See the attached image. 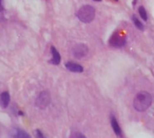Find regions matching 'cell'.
Masks as SVG:
<instances>
[{
	"label": "cell",
	"mask_w": 154,
	"mask_h": 138,
	"mask_svg": "<svg viewBox=\"0 0 154 138\" xmlns=\"http://www.w3.org/2000/svg\"><path fill=\"white\" fill-rule=\"evenodd\" d=\"M51 102V94L48 91H42L36 99V106L39 109H46Z\"/></svg>",
	"instance_id": "277c9868"
},
{
	"label": "cell",
	"mask_w": 154,
	"mask_h": 138,
	"mask_svg": "<svg viewBox=\"0 0 154 138\" xmlns=\"http://www.w3.org/2000/svg\"><path fill=\"white\" fill-rule=\"evenodd\" d=\"M127 42V38L121 33L115 32L109 39V45L112 48H122Z\"/></svg>",
	"instance_id": "3957f363"
},
{
	"label": "cell",
	"mask_w": 154,
	"mask_h": 138,
	"mask_svg": "<svg viewBox=\"0 0 154 138\" xmlns=\"http://www.w3.org/2000/svg\"><path fill=\"white\" fill-rule=\"evenodd\" d=\"M89 53V49L86 44H83V43H78V44H76L73 49H72V54L75 58L77 59H82L85 58Z\"/></svg>",
	"instance_id": "5b68a950"
},
{
	"label": "cell",
	"mask_w": 154,
	"mask_h": 138,
	"mask_svg": "<svg viewBox=\"0 0 154 138\" xmlns=\"http://www.w3.org/2000/svg\"><path fill=\"white\" fill-rule=\"evenodd\" d=\"M114 1H118V0H114Z\"/></svg>",
	"instance_id": "e0dca14e"
},
{
	"label": "cell",
	"mask_w": 154,
	"mask_h": 138,
	"mask_svg": "<svg viewBox=\"0 0 154 138\" xmlns=\"http://www.w3.org/2000/svg\"><path fill=\"white\" fill-rule=\"evenodd\" d=\"M36 132H37V136H38V137H43V134L40 132V130H36Z\"/></svg>",
	"instance_id": "5bb4252c"
},
{
	"label": "cell",
	"mask_w": 154,
	"mask_h": 138,
	"mask_svg": "<svg viewBox=\"0 0 154 138\" xmlns=\"http://www.w3.org/2000/svg\"><path fill=\"white\" fill-rule=\"evenodd\" d=\"M94 1H101V0H94Z\"/></svg>",
	"instance_id": "2e32d148"
},
{
	"label": "cell",
	"mask_w": 154,
	"mask_h": 138,
	"mask_svg": "<svg viewBox=\"0 0 154 138\" xmlns=\"http://www.w3.org/2000/svg\"><path fill=\"white\" fill-rule=\"evenodd\" d=\"M64 66L68 69L70 72H73V73H82L83 72V68L80 64L73 61H68V62L64 63Z\"/></svg>",
	"instance_id": "8992f818"
},
{
	"label": "cell",
	"mask_w": 154,
	"mask_h": 138,
	"mask_svg": "<svg viewBox=\"0 0 154 138\" xmlns=\"http://www.w3.org/2000/svg\"><path fill=\"white\" fill-rule=\"evenodd\" d=\"M51 53H52V56H53V58L51 59L49 62L52 63V64H59L60 63V60H61V57H60V54H59V52L57 50H56L54 46H51Z\"/></svg>",
	"instance_id": "52a82bcc"
},
{
	"label": "cell",
	"mask_w": 154,
	"mask_h": 138,
	"mask_svg": "<svg viewBox=\"0 0 154 138\" xmlns=\"http://www.w3.org/2000/svg\"><path fill=\"white\" fill-rule=\"evenodd\" d=\"M152 100H153V98H152L151 94L146 91H143L136 94V96L134 97L133 107L138 112H144L150 108V106L152 104Z\"/></svg>",
	"instance_id": "6da1fadb"
},
{
	"label": "cell",
	"mask_w": 154,
	"mask_h": 138,
	"mask_svg": "<svg viewBox=\"0 0 154 138\" xmlns=\"http://www.w3.org/2000/svg\"><path fill=\"white\" fill-rule=\"evenodd\" d=\"M132 21H133L134 25H135V26H136L139 31H144V24H143L142 21L139 20L138 18H137L135 15L132 16Z\"/></svg>",
	"instance_id": "30bf717a"
},
{
	"label": "cell",
	"mask_w": 154,
	"mask_h": 138,
	"mask_svg": "<svg viewBox=\"0 0 154 138\" xmlns=\"http://www.w3.org/2000/svg\"><path fill=\"white\" fill-rule=\"evenodd\" d=\"M72 137H85V135L83 134H79V133H74V134H72Z\"/></svg>",
	"instance_id": "4fadbf2b"
},
{
	"label": "cell",
	"mask_w": 154,
	"mask_h": 138,
	"mask_svg": "<svg viewBox=\"0 0 154 138\" xmlns=\"http://www.w3.org/2000/svg\"><path fill=\"white\" fill-rule=\"evenodd\" d=\"M138 13H139V15H140V17H142L143 20H144V21L148 20V15H147L146 9H145L144 6H139V8H138Z\"/></svg>",
	"instance_id": "8fae6325"
},
{
	"label": "cell",
	"mask_w": 154,
	"mask_h": 138,
	"mask_svg": "<svg viewBox=\"0 0 154 138\" xmlns=\"http://www.w3.org/2000/svg\"><path fill=\"white\" fill-rule=\"evenodd\" d=\"M77 17L83 23H90L95 18V9L91 5H83L77 12Z\"/></svg>",
	"instance_id": "7a4b0ae2"
},
{
	"label": "cell",
	"mask_w": 154,
	"mask_h": 138,
	"mask_svg": "<svg viewBox=\"0 0 154 138\" xmlns=\"http://www.w3.org/2000/svg\"><path fill=\"white\" fill-rule=\"evenodd\" d=\"M137 0H133V2H132V4H133V6H135V4H136Z\"/></svg>",
	"instance_id": "9a60e30c"
},
{
	"label": "cell",
	"mask_w": 154,
	"mask_h": 138,
	"mask_svg": "<svg viewBox=\"0 0 154 138\" xmlns=\"http://www.w3.org/2000/svg\"><path fill=\"white\" fill-rule=\"evenodd\" d=\"M14 137H30V135L22 132L21 130H16V133L14 134Z\"/></svg>",
	"instance_id": "7c38bea8"
},
{
	"label": "cell",
	"mask_w": 154,
	"mask_h": 138,
	"mask_svg": "<svg viewBox=\"0 0 154 138\" xmlns=\"http://www.w3.org/2000/svg\"><path fill=\"white\" fill-rule=\"evenodd\" d=\"M110 121H111V126L112 128H113V131L115 132V134H116L117 136H122V133H121V129L120 127H119L118 124V121H117V119L114 116H111V119H110Z\"/></svg>",
	"instance_id": "9c48e42d"
},
{
	"label": "cell",
	"mask_w": 154,
	"mask_h": 138,
	"mask_svg": "<svg viewBox=\"0 0 154 138\" xmlns=\"http://www.w3.org/2000/svg\"><path fill=\"white\" fill-rule=\"evenodd\" d=\"M10 101H11V96H10V93L4 91L1 93L0 95V102H1V106H2L3 109H6L10 104Z\"/></svg>",
	"instance_id": "ba28073f"
}]
</instances>
